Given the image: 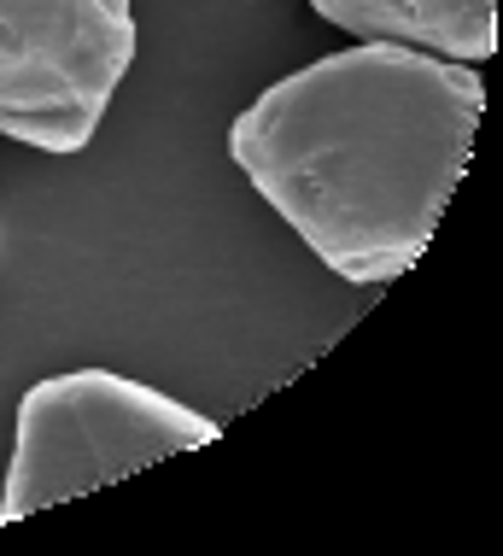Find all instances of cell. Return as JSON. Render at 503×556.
Here are the masks:
<instances>
[{
    "instance_id": "6da1fadb",
    "label": "cell",
    "mask_w": 503,
    "mask_h": 556,
    "mask_svg": "<svg viewBox=\"0 0 503 556\" xmlns=\"http://www.w3.org/2000/svg\"><path fill=\"white\" fill-rule=\"evenodd\" d=\"M480 112L475 65L357 41L269 83L228 124V153L334 276L380 288L428 252Z\"/></svg>"
},
{
    "instance_id": "7a4b0ae2",
    "label": "cell",
    "mask_w": 503,
    "mask_h": 556,
    "mask_svg": "<svg viewBox=\"0 0 503 556\" xmlns=\"http://www.w3.org/2000/svg\"><path fill=\"white\" fill-rule=\"evenodd\" d=\"M217 440V422L159 387H141L112 369L48 375L18 399L12 469L0 521H24L48 504L83 498L124 475H141L164 457Z\"/></svg>"
},
{
    "instance_id": "3957f363",
    "label": "cell",
    "mask_w": 503,
    "mask_h": 556,
    "mask_svg": "<svg viewBox=\"0 0 503 556\" xmlns=\"http://www.w3.org/2000/svg\"><path fill=\"white\" fill-rule=\"evenodd\" d=\"M129 65V0H0V135L83 153Z\"/></svg>"
},
{
    "instance_id": "277c9868",
    "label": "cell",
    "mask_w": 503,
    "mask_h": 556,
    "mask_svg": "<svg viewBox=\"0 0 503 556\" xmlns=\"http://www.w3.org/2000/svg\"><path fill=\"white\" fill-rule=\"evenodd\" d=\"M357 41H392L456 65H480L498 41V0H304Z\"/></svg>"
}]
</instances>
